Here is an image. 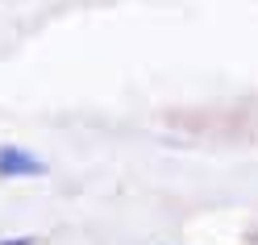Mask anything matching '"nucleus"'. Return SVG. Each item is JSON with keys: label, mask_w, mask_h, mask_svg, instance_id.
Here are the masks:
<instances>
[{"label": "nucleus", "mask_w": 258, "mask_h": 245, "mask_svg": "<svg viewBox=\"0 0 258 245\" xmlns=\"http://www.w3.org/2000/svg\"><path fill=\"white\" fill-rule=\"evenodd\" d=\"M0 245H34V237H9V241H0Z\"/></svg>", "instance_id": "obj_2"}, {"label": "nucleus", "mask_w": 258, "mask_h": 245, "mask_svg": "<svg viewBox=\"0 0 258 245\" xmlns=\"http://www.w3.org/2000/svg\"><path fill=\"white\" fill-rule=\"evenodd\" d=\"M29 175H46V162L21 145H0V179H29Z\"/></svg>", "instance_id": "obj_1"}]
</instances>
